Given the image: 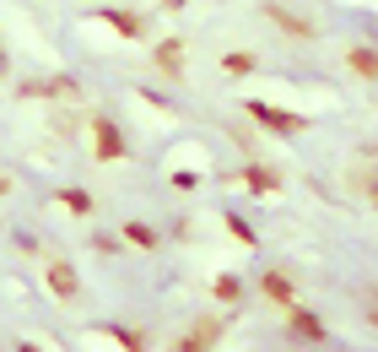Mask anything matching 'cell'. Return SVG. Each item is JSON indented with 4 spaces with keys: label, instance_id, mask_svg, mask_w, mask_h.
Masks as SVG:
<instances>
[{
    "label": "cell",
    "instance_id": "cell-5",
    "mask_svg": "<svg viewBox=\"0 0 378 352\" xmlns=\"http://www.w3.org/2000/svg\"><path fill=\"white\" fill-rule=\"evenodd\" d=\"M98 130H103V136H98V152H103V157H119V136H114V130H108V125H98Z\"/></svg>",
    "mask_w": 378,
    "mask_h": 352
},
{
    "label": "cell",
    "instance_id": "cell-7",
    "mask_svg": "<svg viewBox=\"0 0 378 352\" xmlns=\"http://www.w3.org/2000/svg\"><path fill=\"white\" fill-rule=\"evenodd\" d=\"M368 314H378V298H368Z\"/></svg>",
    "mask_w": 378,
    "mask_h": 352
},
{
    "label": "cell",
    "instance_id": "cell-6",
    "mask_svg": "<svg viewBox=\"0 0 378 352\" xmlns=\"http://www.w3.org/2000/svg\"><path fill=\"white\" fill-rule=\"evenodd\" d=\"M265 288H270V298H281V304H292V288H286V276H270Z\"/></svg>",
    "mask_w": 378,
    "mask_h": 352
},
{
    "label": "cell",
    "instance_id": "cell-2",
    "mask_svg": "<svg viewBox=\"0 0 378 352\" xmlns=\"http://www.w3.org/2000/svg\"><path fill=\"white\" fill-rule=\"evenodd\" d=\"M254 114H259L265 125H276V130H298V125H303V120H292V114H276V108H265V104H254Z\"/></svg>",
    "mask_w": 378,
    "mask_h": 352
},
{
    "label": "cell",
    "instance_id": "cell-1",
    "mask_svg": "<svg viewBox=\"0 0 378 352\" xmlns=\"http://www.w3.org/2000/svg\"><path fill=\"white\" fill-rule=\"evenodd\" d=\"M49 282H54V293H60V298H71V293H76V276H71V266H60V260L49 266Z\"/></svg>",
    "mask_w": 378,
    "mask_h": 352
},
{
    "label": "cell",
    "instance_id": "cell-3",
    "mask_svg": "<svg viewBox=\"0 0 378 352\" xmlns=\"http://www.w3.org/2000/svg\"><path fill=\"white\" fill-rule=\"evenodd\" d=\"M276 22L286 27V33H298V38H314V27H308L303 17H292V11H281V6H276Z\"/></svg>",
    "mask_w": 378,
    "mask_h": 352
},
{
    "label": "cell",
    "instance_id": "cell-4",
    "mask_svg": "<svg viewBox=\"0 0 378 352\" xmlns=\"http://www.w3.org/2000/svg\"><path fill=\"white\" fill-rule=\"evenodd\" d=\"M351 65L362 76H378V49H351Z\"/></svg>",
    "mask_w": 378,
    "mask_h": 352
}]
</instances>
